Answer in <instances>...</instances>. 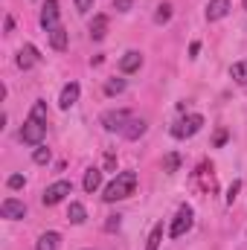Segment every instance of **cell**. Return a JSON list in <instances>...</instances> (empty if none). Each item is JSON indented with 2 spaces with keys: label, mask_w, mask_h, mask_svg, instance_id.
<instances>
[{
  "label": "cell",
  "mask_w": 247,
  "mask_h": 250,
  "mask_svg": "<svg viewBox=\"0 0 247 250\" xmlns=\"http://www.w3.org/2000/svg\"><path fill=\"white\" fill-rule=\"evenodd\" d=\"M134 189H137V172H120V175L105 187V195H102V198H105L108 204H117V201L131 198Z\"/></svg>",
  "instance_id": "1"
},
{
  "label": "cell",
  "mask_w": 247,
  "mask_h": 250,
  "mask_svg": "<svg viewBox=\"0 0 247 250\" xmlns=\"http://www.w3.org/2000/svg\"><path fill=\"white\" fill-rule=\"evenodd\" d=\"M44 137H47V123L38 120V117H29V120L23 123V128H21V140H23L26 146H41Z\"/></svg>",
  "instance_id": "2"
},
{
  "label": "cell",
  "mask_w": 247,
  "mask_h": 250,
  "mask_svg": "<svg viewBox=\"0 0 247 250\" xmlns=\"http://www.w3.org/2000/svg\"><path fill=\"white\" fill-rule=\"evenodd\" d=\"M201 128H204V117L201 114H189V117H184V120H178V123L172 125V137L175 140H189Z\"/></svg>",
  "instance_id": "3"
},
{
  "label": "cell",
  "mask_w": 247,
  "mask_h": 250,
  "mask_svg": "<svg viewBox=\"0 0 247 250\" xmlns=\"http://www.w3.org/2000/svg\"><path fill=\"white\" fill-rule=\"evenodd\" d=\"M192 221H195V212H192V207H189V204H184V207L178 209V215H175L172 227H169V236H172V239L186 236V233L192 230Z\"/></svg>",
  "instance_id": "4"
},
{
  "label": "cell",
  "mask_w": 247,
  "mask_h": 250,
  "mask_svg": "<svg viewBox=\"0 0 247 250\" xmlns=\"http://www.w3.org/2000/svg\"><path fill=\"white\" fill-rule=\"evenodd\" d=\"M70 192H73V184H70V181H56V184H50V187L44 189L41 198H44L47 207H56V204H62Z\"/></svg>",
  "instance_id": "5"
},
{
  "label": "cell",
  "mask_w": 247,
  "mask_h": 250,
  "mask_svg": "<svg viewBox=\"0 0 247 250\" xmlns=\"http://www.w3.org/2000/svg\"><path fill=\"white\" fill-rule=\"evenodd\" d=\"M134 117H131V111H108V114H102V128L105 131H125V125L131 123Z\"/></svg>",
  "instance_id": "6"
},
{
  "label": "cell",
  "mask_w": 247,
  "mask_h": 250,
  "mask_svg": "<svg viewBox=\"0 0 247 250\" xmlns=\"http://www.w3.org/2000/svg\"><path fill=\"white\" fill-rule=\"evenodd\" d=\"M41 26L47 32H53L59 26V0H44V6H41Z\"/></svg>",
  "instance_id": "7"
},
{
  "label": "cell",
  "mask_w": 247,
  "mask_h": 250,
  "mask_svg": "<svg viewBox=\"0 0 247 250\" xmlns=\"http://www.w3.org/2000/svg\"><path fill=\"white\" fill-rule=\"evenodd\" d=\"M0 215L9 218V221H18V218L26 215V207H23V201H18V198H6V201L0 204Z\"/></svg>",
  "instance_id": "8"
},
{
  "label": "cell",
  "mask_w": 247,
  "mask_h": 250,
  "mask_svg": "<svg viewBox=\"0 0 247 250\" xmlns=\"http://www.w3.org/2000/svg\"><path fill=\"white\" fill-rule=\"evenodd\" d=\"M38 62H41L38 50H35L32 44H23V50L18 53V67H21V70H29L32 64H38Z\"/></svg>",
  "instance_id": "9"
},
{
  "label": "cell",
  "mask_w": 247,
  "mask_h": 250,
  "mask_svg": "<svg viewBox=\"0 0 247 250\" xmlns=\"http://www.w3.org/2000/svg\"><path fill=\"white\" fill-rule=\"evenodd\" d=\"M76 102H79V84H76V82H70V84H64L62 96H59V105H62L64 111H70Z\"/></svg>",
  "instance_id": "10"
},
{
  "label": "cell",
  "mask_w": 247,
  "mask_h": 250,
  "mask_svg": "<svg viewBox=\"0 0 247 250\" xmlns=\"http://www.w3.org/2000/svg\"><path fill=\"white\" fill-rule=\"evenodd\" d=\"M230 12V0H209L206 6V21H221Z\"/></svg>",
  "instance_id": "11"
},
{
  "label": "cell",
  "mask_w": 247,
  "mask_h": 250,
  "mask_svg": "<svg viewBox=\"0 0 247 250\" xmlns=\"http://www.w3.org/2000/svg\"><path fill=\"white\" fill-rule=\"evenodd\" d=\"M143 67V56L137 53V50H128L123 59H120V70L123 73H134V70H140Z\"/></svg>",
  "instance_id": "12"
},
{
  "label": "cell",
  "mask_w": 247,
  "mask_h": 250,
  "mask_svg": "<svg viewBox=\"0 0 247 250\" xmlns=\"http://www.w3.org/2000/svg\"><path fill=\"white\" fill-rule=\"evenodd\" d=\"M105 32H108V15H96V18L90 21V38H93V41H102Z\"/></svg>",
  "instance_id": "13"
},
{
  "label": "cell",
  "mask_w": 247,
  "mask_h": 250,
  "mask_svg": "<svg viewBox=\"0 0 247 250\" xmlns=\"http://www.w3.org/2000/svg\"><path fill=\"white\" fill-rule=\"evenodd\" d=\"M59 245H62V236L59 233H44L41 239H38V245H35V250H59Z\"/></svg>",
  "instance_id": "14"
},
{
  "label": "cell",
  "mask_w": 247,
  "mask_h": 250,
  "mask_svg": "<svg viewBox=\"0 0 247 250\" xmlns=\"http://www.w3.org/2000/svg\"><path fill=\"white\" fill-rule=\"evenodd\" d=\"M50 44H53V50H59V53H64V50H67V29H64L62 23L50 32Z\"/></svg>",
  "instance_id": "15"
},
{
  "label": "cell",
  "mask_w": 247,
  "mask_h": 250,
  "mask_svg": "<svg viewBox=\"0 0 247 250\" xmlns=\"http://www.w3.org/2000/svg\"><path fill=\"white\" fill-rule=\"evenodd\" d=\"M143 134H145V123H143V120H131V123L125 125V131H123L125 140H140Z\"/></svg>",
  "instance_id": "16"
},
{
  "label": "cell",
  "mask_w": 247,
  "mask_h": 250,
  "mask_svg": "<svg viewBox=\"0 0 247 250\" xmlns=\"http://www.w3.org/2000/svg\"><path fill=\"white\" fill-rule=\"evenodd\" d=\"M102 187V172L99 169H87L84 172V192H96Z\"/></svg>",
  "instance_id": "17"
},
{
  "label": "cell",
  "mask_w": 247,
  "mask_h": 250,
  "mask_svg": "<svg viewBox=\"0 0 247 250\" xmlns=\"http://www.w3.org/2000/svg\"><path fill=\"white\" fill-rule=\"evenodd\" d=\"M67 218H70L73 224H84V218H87V209H84L79 201H73V204H70V209H67Z\"/></svg>",
  "instance_id": "18"
},
{
  "label": "cell",
  "mask_w": 247,
  "mask_h": 250,
  "mask_svg": "<svg viewBox=\"0 0 247 250\" xmlns=\"http://www.w3.org/2000/svg\"><path fill=\"white\" fill-rule=\"evenodd\" d=\"M160 242H163V224H154V230H151L148 239H145V250H157Z\"/></svg>",
  "instance_id": "19"
},
{
  "label": "cell",
  "mask_w": 247,
  "mask_h": 250,
  "mask_svg": "<svg viewBox=\"0 0 247 250\" xmlns=\"http://www.w3.org/2000/svg\"><path fill=\"white\" fill-rule=\"evenodd\" d=\"M230 76H233L239 84H247V62H236L230 67Z\"/></svg>",
  "instance_id": "20"
},
{
  "label": "cell",
  "mask_w": 247,
  "mask_h": 250,
  "mask_svg": "<svg viewBox=\"0 0 247 250\" xmlns=\"http://www.w3.org/2000/svg\"><path fill=\"white\" fill-rule=\"evenodd\" d=\"M32 160L38 163V166H44V163H50V148L41 143V146H35V151H32Z\"/></svg>",
  "instance_id": "21"
},
{
  "label": "cell",
  "mask_w": 247,
  "mask_h": 250,
  "mask_svg": "<svg viewBox=\"0 0 247 250\" xmlns=\"http://www.w3.org/2000/svg\"><path fill=\"white\" fill-rule=\"evenodd\" d=\"M169 18H172V3H160L154 21H157V23H169Z\"/></svg>",
  "instance_id": "22"
},
{
  "label": "cell",
  "mask_w": 247,
  "mask_h": 250,
  "mask_svg": "<svg viewBox=\"0 0 247 250\" xmlns=\"http://www.w3.org/2000/svg\"><path fill=\"white\" fill-rule=\"evenodd\" d=\"M125 90V79H111L108 84H105V93L108 96H114V93H123Z\"/></svg>",
  "instance_id": "23"
},
{
  "label": "cell",
  "mask_w": 247,
  "mask_h": 250,
  "mask_svg": "<svg viewBox=\"0 0 247 250\" xmlns=\"http://www.w3.org/2000/svg\"><path fill=\"white\" fill-rule=\"evenodd\" d=\"M163 166H166V172L172 175V172H178V166H181V157L172 151V154H166V163H163Z\"/></svg>",
  "instance_id": "24"
},
{
  "label": "cell",
  "mask_w": 247,
  "mask_h": 250,
  "mask_svg": "<svg viewBox=\"0 0 247 250\" xmlns=\"http://www.w3.org/2000/svg\"><path fill=\"white\" fill-rule=\"evenodd\" d=\"M29 117H38V120H44V123H47V105H44V102H35Z\"/></svg>",
  "instance_id": "25"
},
{
  "label": "cell",
  "mask_w": 247,
  "mask_h": 250,
  "mask_svg": "<svg viewBox=\"0 0 247 250\" xmlns=\"http://www.w3.org/2000/svg\"><path fill=\"white\" fill-rule=\"evenodd\" d=\"M239 189H242V181H233L230 184V189H227V204H233L239 198Z\"/></svg>",
  "instance_id": "26"
},
{
  "label": "cell",
  "mask_w": 247,
  "mask_h": 250,
  "mask_svg": "<svg viewBox=\"0 0 247 250\" xmlns=\"http://www.w3.org/2000/svg\"><path fill=\"white\" fill-rule=\"evenodd\" d=\"M76 9H79L82 15H87V12L93 9V0H76Z\"/></svg>",
  "instance_id": "27"
},
{
  "label": "cell",
  "mask_w": 247,
  "mask_h": 250,
  "mask_svg": "<svg viewBox=\"0 0 247 250\" xmlns=\"http://www.w3.org/2000/svg\"><path fill=\"white\" fill-rule=\"evenodd\" d=\"M6 184H9V189H21V187H23V175H12Z\"/></svg>",
  "instance_id": "28"
},
{
  "label": "cell",
  "mask_w": 247,
  "mask_h": 250,
  "mask_svg": "<svg viewBox=\"0 0 247 250\" xmlns=\"http://www.w3.org/2000/svg\"><path fill=\"white\" fill-rule=\"evenodd\" d=\"M131 3H134V0H114V9H117V12H128Z\"/></svg>",
  "instance_id": "29"
},
{
  "label": "cell",
  "mask_w": 247,
  "mask_h": 250,
  "mask_svg": "<svg viewBox=\"0 0 247 250\" xmlns=\"http://www.w3.org/2000/svg\"><path fill=\"white\" fill-rule=\"evenodd\" d=\"M120 227V215H111L108 221H105V230H117Z\"/></svg>",
  "instance_id": "30"
},
{
  "label": "cell",
  "mask_w": 247,
  "mask_h": 250,
  "mask_svg": "<svg viewBox=\"0 0 247 250\" xmlns=\"http://www.w3.org/2000/svg\"><path fill=\"white\" fill-rule=\"evenodd\" d=\"M198 53H201V44H198V41H192V44H189V56H192V59H195V56H198Z\"/></svg>",
  "instance_id": "31"
},
{
  "label": "cell",
  "mask_w": 247,
  "mask_h": 250,
  "mask_svg": "<svg viewBox=\"0 0 247 250\" xmlns=\"http://www.w3.org/2000/svg\"><path fill=\"white\" fill-rule=\"evenodd\" d=\"M224 140H227V131H218L215 134V146H224Z\"/></svg>",
  "instance_id": "32"
},
{
  "label": "cell",
  "mask_w": 247,
  "mask_h": 250,
  "mask_svg": "<svg viewBox=\"0 0 247 250\" xmlns=\"http://www.w3.org/2000/svg\"><path fill=\"white\" fill-rule=\"evenodd\" d=\"M105 166H108V169H114V166H117V157H114V154H108V157H105Z\"/></svg>",
  "instance_id": "33"
},
{
  "label": "cell",
  "mask_w": 247,
  "mask_h": 250,
  "mask_svg": "<svg viewBox=\"0 0 247 250\" xmlns=\"http://www.w3.org/2000/svg\"><path fill=\"white\" fill-rule=\"evenodd\" d=\"M245 9H247V0H245Z\"/></svg>",
  "instance_id": "34"
}]
</instances>
